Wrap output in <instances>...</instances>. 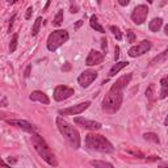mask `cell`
<instances>
[{
	"instance_id": "6da1fadb",
	"label": "cell",
	"mask_w": 168,
	"mask_h": 168,
	"mask_svg": "<svg viewBox=\"0 0 168 168\" xmlns=\"http://www.w3.org/2000/svg\"><path fill=\"white\" fill-rule=\"evenodd\" d=\"M55 122H57V126H58V130L60 131V134L63 135V138L66 139V142L70 144L72 148H75V150L80 148L82 138H80L78 129H76L75 126H72L70 122H67L62 117H57Z\"/></svg>"
},
{
	"instance_id": "7a4b0ae2",
	"label": "cell",
	"mask_w": 168,
	"mask_h": 168,
	"mask_svg": "<svg viewBox=\"0 0 168 168\" xmlns=\"http://www.w3.org/2000/svg\"><path fill=\"white\" fill-rule=\"evenodd\" d=\"M30 141H32V144H33L34 150H36L37 154L42 158V160H45V162H46L49 166H51V167L58 166V160H57L54 152L51 151V148L49 147L46 141L42 138L41 135H38L37 133H34V134H32Z\"/></svg>"
},
{
	"instance_id": "3957f363",
	"label": "cell",
	"mask_w": 168,
	"mask_h": 168,
	"mask_svg": "<svg viewBox=\"0 0 168 168\" xmlns=\"http://www.w3.org/2000/svg\"><path fill=\"white\" fill-rule=\"evenodd\" d=\"M122 101H124V91L110 87V89L108 91V93L105 95L104 100H102L101 108L105 113L114 114L120 110Z\"/></svg>"
},
{
	"instance_id": "277c9868",
	"label": "cell",
	"mask_w": 168,
	"mask_h": 168,
	"mask_svg": "<svg viewBox=\"0 0 168 168\" xmlns=\"http://www.w3.org/2000/svg\"><path fill=\"white\" fill-rule=\"evenodd\" d=\"M84 142H86V146L88 147L89 150H93V151H97V152H102V154H110V152L114 151L113 144L110 143L104 135H101V134H95V133H91V134L86 135Z\"/></svg>"
},
{
	"instance_id": "5b68a950",
	"label": "cell",
	"mask_w": 168,
	"mask_h": 168,
	"mask_svg": "<svg viewBox=\"0 0 168 168\" xmlns=\"http://www.w3.org/2000/svg\"><path fill=\"white\" fill-rule=\"evenodd\" d=\"M70 38V34H68L67 30L64 29H58V30H54L49 34L47 37V41H46V47L49 51H57L58 49L62 46L63 44H66Z\"/></svg>"
},
{
	"instance_id": "8992f818",
	"label": "cell",
	"mask_w": 168,
	"mask_h": 168,
	"mask_svg": "<svg viewBox=\"0 0 168 168\" xmlns=\"http://www.w3.org/2000/svg\"><path fill=\"white\" fill-rule=\"evenodd\" d=\"M148 16V7L146 4H138L131 12V21L135 25H142Z\"/></svg>"
},
{
	"instance_id": "52a82bcc",
	"label": "cell",
	"mask_w": 168,
	"mask_h": 168,
	"mask_svg": "<svg viewBox=\"0 0 168 168\" xmlns=\"http://www.w3.org/2000/svg\"><path fill=\"white\" fill-rule=\"evenodd\" d=\"M152 47V44L148 40H143L141 41L138 45H135V46H131L129 49L128 54L130 58H137V57H141L143 54H146L147 51H150Z\"/></svg>"
},
{
	"instance_id": "ba28073f",
	"label": "cell",
	"mask_w": 168,
	"mask_h": 168,
	"mask_svg": "<svg viewBox=\"0 0 168 168\" xmlns=\"http://www.w3.org/2000/svg\"><path fill=\"white\" fill-rule=\"evenodd\" d=\"M91 105V101H84V102H80L78 105H74V106H70V108H64V109H59L58 113L60 116H76V114H80L83 113L84 110H87Z\"/></svg>"
},
{
	"instance_id": "9c48e42d",
	"label": "cell",
	"mask_w": 168,
	"mask_h": 168,
	"mask_svg": "<svg viewBox=\"0 0 168 168\" xmlns=\"http://www.w3.org/2000/svg\"><path fill=\"white\" fill-rule=\"evenodd\" d=\"M99 74L95 70H86L83 71L82 74L79 75L78 78V83L80 87H83V88H87V87H89L91 84H92L95 80L97 79Z\"/></svg>"
},
{
	"instance_id": "30bf717a",
	"label": "cell",
	"mask_w": 168,
	"mask_h": 168,
	"mask_svg": "<svg viewBox=\"0 0 168 168\" xmlns=\"http://www.w3.org/2000/svg\"><path fill=\"white\" fill-rule=\"evenodd\" d=\"M74 93H75V91H74V88H71V87L58 86V87H55L53 96H54L55 101H64V100H67V99H70Z\"/></svg>"
},
{
	"instance_id": "8fae6325",
	"label": "cell",
	"mask_w": 168,
	"mask_h": 168,
	"mask_svg": "<svg viewBox=\"0 0 168 168\" xmlns=\"http://www.w3.org/2000/svg\"><path fill=\"white\" fill-rule=\"evenodd\" d=\"M7 124L11 126H15L17 129H21L25 133H30V134H34L37 131V128L33 126L30 122L25 121V120H7Z\"/></svg>"
},
{
	"instance_id": "7c38bea8",
	"label": "cell",
	"mask_w": 168,
	"mask_h": 168,
	"mask_svg": "<svg viewBox=\"0 0 168 168\" xmlns=\"http://www.w3.org/2000/svg\"><path fill=\"white\" fill-rule=\"evenodd\" d=\"M74 122L76 125L82 126L83 129L86 130H100L101 129V124L97 121H92V120H87V118H83V117H76Z\"/></svg>"
},
{
	"instance_id": "4fadbf2b",
	"label": "cell",
	"mask_w": 168,
	"mask_h": 168,
	"mask_svg": "<svg viewBox=\"0 0 168 168\" xmlns=\"http://www.w3.org/2000/svg\"><path fill=\"white\" fill-rule=\"evenodd\" d=\"M104 57H105L104 53H101V51H99V50H95V49H93V50L89 51L88 57H87L86 64H87V66H97V64L102 63Z\"/></svg>"
},
{
	"instance_id": "5bb4252c",
	"label": "cell",
	"mask_w": 168,
	"mask_h": 168,
	"mask_svg": "<svg viewBox=\"0 0 168 168\" xmlns=\"http://www.w3.org/2000/svg\"><path fill=\"white\" fill-rule=\"evenodd\" d=\"M29 99L32 101H37V102H41V104L44 105H49L50 104V99L45 92H42V91H33L32 93H30Z\"/></svg>"
},
{
	"instance_id": "9a60e30c",
	"label": "cell",
	"mask_w": 168,
	"mask_h": 168,
	"mask_svg": "<svg viewBox=\"0 0 168 168\" xmlns=\"http://www.w3.org/2000/svg\"><path fill=\"white\" fill-rule=\"evenodd\" d=\"M131 79H133V74H131V72H130V74H125V75H122L121 78H118L116 82H114V84H113L112 87H114V88H117V89L124 91L126 87H128V84H130Z\"/></svg>"
},
{
	"instance_id": "2e32d148",
	"label": "cell",
	"mask_w": 168,
	"mask_h": 168,
	"mask_svg": "<svg viewBox=\"0 0 168 168\" xmlns=\"http://www.w3.org/2000/svg\"><path fill=\"white\" fill-rule=\"evenodd\" d=\"M163 26V18L162 17H155L152 18V20L148 22V29L151 30V32H159L160 28Z\"/></svg>"
},
{
	"instance_id": "e0dca14e",
	"label": "cell",
	"mask_w": 168,
	"mask_h": 168,
	"mask_svg": "<svg viewBox=\"0 0 168 168\" xmlns=\"http://www.w3.org/2000/svg\"><path fill=\"white\" fill-rule=\"evenodd\" d=\"M128 66H129V62H126V60H125V62H117V63L114 64V66L109 70V78H113L114 75L118 74V72H120L121 70H124V68L128 67Z\"/></svg>"
},
{
	"instance_id": "ac0fdd59",
	"label": "cell",
	"mask_w": 168,
	"mask_h": 168,
	"mask_svg": "<svg viewBox=\"0 0 168 168\" xmlns=\"http://www.w3.org/2000/svg\"><path fill=\"white\" fill-rule=\"evenodd\" d=\"M89 25H91V28L95 29L96 32H99V33H105V29L102 28V25L100 24V22H99L96 15L91 16V18H89Z\"/></svg>"
},
{
	"instance_id": "d6986e66",
	"label": "cell",
	"mask_w": 168,
	"mask_h": 168,
	"mask_svg": "<svg viewBox=\"0 0 168 168\" xmlns=\"http://www.w3.org/2000/svg\"><path fill=\"white\" fill-rule=\"evenodd\" d=\"M160 86H162V88H160L159 99H166L167 95H168V78L167 76L162 78V80H160Z\"/></svg>"
},
{
	"instance_id": "ffe728a7",
	"label": "cell",
	"mask_w": 168,
	"mask_h": 168,
	"mask_svg": "<svg viewBox=\"0 0 168 168\" xmlns=\"http://www.w3.org/2000/svg\"><path fill=\"white\" fill-rule=\"evenodd\" d=\"M168 58V50L166 49L164 51H162L159 55H156L154 59L150 62V66H155V64H158V63H162V62H166Z\"/></svg>"
},
{
	"instance_id": "44dd1931",
	"label": "cell",
	"mask_w": 168,
	"mask_h": 168,
	"mask_svg": "<svg viewBox=\"0 0 168 168\" xmlns=\"http://www.w3.org/2000/svg\"><path fill=\"white\" fill-rule=\"evenodd\" d=\"M89 164L95 168H114V166L109 162H104V160H91Z\"/></svg>"
},
{
	"instance_id": "7402d4cb",
	"label": "cell",
	"mask_w": 168,
	"mask_h": 168,
	"mask_svg": "<svg viewBox=\"0 0 168 168\" xmlns=\"http://www.w3.org/2000/svg\"><path fill=\"white\" fill-rule=\"evenodd\" d=\"M146 97H147V100L150 101V104H154V101H155V84L154 83H151L150 86L147 87V89H146Z\"/></svg>"
},
{
	"instance_id": "603a6c76",
	"label": "cell",
	"mask_w": 168,
	"mask_h": 168,
	"mask_svg": "<svg viewBox=\"0 0 168 168\" xmlns=\"http://www.w3.org/2000/svg\"><path fill=\"white\" fill-rule=\"evenodd\" d=\"M143 138L148 141V142H154V143H160V139H159V137L158 134H155V133H144L143 134Z\"/></svg>"
},
{
	"instance_id": "cb8c5ba5",
	"label": "cell",
	"mask_w": 168,
	"mask_h": 168,
	"mask_svg": "<svg viewBox=\"0 0 168 168\" xmlns=\"http://www.w3.org/2000/svg\"><path fill=\"white\" fill-rule=\"evenodd\" d=\"M63 18H64V13H63L62 9H59L58 12H57V15H55L54 20H53V25H54V26H59L60 24H62Z\"/></svg>"
},
{
	"instance_id": "d4e9b609",
	"label": "cell",
	"mask_w": 168,
	"mask_h": 168,
	"mask_svg": "<svg viewBox=\"0 0 168 168\" xmlns=\"http://www.w3.org/2000/svg\"><path fill=\"white\" fill-rule=\"evenodd\" d=\"M41 22H42V17H37V18H36V21H34L33 28H32V36H33V37H36L37 34H38V32H40Z\"/></svg>"
},
{
	"instance_id": "484cf974",
	"label": "cell",
	"mask_w": 168,
	"mask_h": 168,
	"mask_svg": "<svg viewBox=\"0 0 168 168\" xmlns=\"http://www.w3.org/2000/svg\"><path fill=\"white\" fill-rule=\"evenodd\" d=\"M17 42H18V34L15 33L12 36V40H11V44H9V53H15L17 49Z\"/></svg>"
},
{
	"instance_id": "4316f807",
	"label": "cell",
	"mask_w": 168,
	"mask_h": 168,
	"mask_svg": "<svg viewBox=\"0 0 168 168\" xmlns=\"http://www.w3.org/2000/svg\"><path fill=\"white\" fill-rule=\"evenodd\" d=\"M110 32L113 33V36L116 37V40L117 41H121L122 40V32L120 30V28H118L117 25H110Z\"/></svg>"
},
{
	"instance_id": "83f0119b",
	"label": "cell",
	"mask_w": 168,
	"mask_h": 168,
	"mask_svg": "<svg viewBox=\"0 0 168 168\" xmlns=\"http://www.w3.org/2000/svg\"><path fill=\"white\" fill-rule=\"evenodd\" d=\"M125 152H126V154H129V155L135 156V158H139V159H143L144 158L143 152L139 151V150H137V148H128V150H125Z\"/></svg>"
},
{
	"instance_id": "f1b7e54d",
	"label": "cell",
	"mask_w": 168,
	"mask_h": 168,
	"mask_svg": "<svg viewBox=\"0 0 168 168\" xmlns=\"http://www.w3.org/2000/svg\"><path fill=\"white\" fill-rule=\"evenodd\" d=\"M126 37H128V42H129V44H133V42L135 41V34L130 29L126 30Z\"/></svg>"
},
{
	"instance_id": "f546056e",
	"label": "cell",
	"mask_w": 168,
	"mask_h": 168,
	"mask_svg": "<svg viewBox=\"0 0 168 168\" xmlns=\"http://www.w3.org/2000/svg\"><path fill=\"white\" fill-rule=\"evenodd\" d=\"M16 17H17V15L15 13V15H12V17H11V20H9V25H8V32H9V33L12 32V28H13V22H15V20H16Z\"/></svg>"
},
{
	"instance_id": "4dcf8cb0",
	"label": "cell",
	"mask_w": 168,
	"mask_h": 168,
	"mask_svg": "<svg viewBox=\"0 0 168 168\" xmlns=\"http://www.w3.org/2000/svg\"><path fill=\"white\" fill-rule=\"evenodd\" d=\"M101 47H102L104 54H106V49H108V41H106V38H102L101 40Z\"/></svg>"
},
{
	"instance_id": "1f68e13d",
	"label": "cell",
	"mask_w": 168,
	"mask_h": 168,
	"mask_svg": "<svg viewBox=\"0 0 168 168\" xmlns=\"http://www.w3.org/2000/svg\"><path fill=\"white\" fill-rule=\"evenodd\" d=\"M33 11H34V9H33V7H29V8L26 9V13H25V18H26V20H29V18L32 17Z\"/></svg>"
},
{
	"instance_id": "d6a6232c",
	"label": "cell",
	"mask_w": 168,
	"mask_h": 168,
	"mask_svg": "<svg viewBox=\"0 0 168 168\" xmlns=\"http://www.w3.org/2000/svg\"><path fill=\"white\" fill-rule=\"evenodd\" d=\"M30 71H32V64H28L24 71V78H29L30 76Z\"/></svg>"
},
{
	"instance_id": "836d02e7",
	"label": "cell",
	"mask_w": 168,
	"mask_h": 168,
	"mask_svg": "<svg viewBox=\"0 0 168 168\" xmlns=\"http://www.w3.org/2000/svg\"><path fill=\"white\" fill-rule=\"evenodd\" d=\"M70 70H71V63H70V62H66V63H64L63 66H62V71H63V72H68Z\"/></svg>"
},
{
	"instance_id": "e575fe53",
	"label": "cell",
	"mask_w": 168,
	"mask_h": 168,
	"mask_svg": "<svg viewBox=\"0 0 168 168\" xmlns=\"http://www.w3.org/2000/svg\"><path fill=\"white\" fill-rule=\"evenodd\" d=\"M147 162H159L160 160V156H156V155H152V156H148L146 158Z\"/></svg>"
},
{
	"instance_id": "d590c367",
	"label": "cell",
	"mask_w": 168,
	"mask_h": 168,
	"mask_svg": "<svg viewBox=\"0 0 168 168\" xmlns=\"http://www.w3.org/2000/svg\"><path fill=\"white\" fill-rule=\"evenodd\" d=\"M70 12H71V13H78V12H79L78 5H76V4H71V7H70Z\"/></svg>"
},
{
	"instance_id": "8d00e7d4",
	"label": "cell",
	"mask_w": 168,
	"mask_h": 168,
	"mask_svg": "<svg viewBox=\"0 0 168 168\" xmlns=\"http://www.w3.org/2000/svg\"><path fill=\"white\" fill-rule=\"evenodd\" d=\"M114 60H118V58H120V46H116V49H114Z\"/></svg>"
},
{
	"instance_id": "74e56055",
	"label": "cell",
	"mask_w": 168,
	"mask_h": 168,
	"mask_svg": "<svg viewBox=\"0 0 168 168\" xmlns=\"http://www.w3.org/2000/svg\"><path fill=\"white\" fill-rule=\"evenodd\" d=\"M129 3H130L129 0H118V4L122 5V7H126V5L129 4Z\"/></svg>"
},
{
	"instance_id": "f35d334b",
	"label": "cell",
	"mask_w": 168,
	"mask_h": 168,
	"mask_svg": "<svg viewBox=\"0 0 168 168\" xmlns=\"http://www.w3.org/2000/svg\"><path fill=\"white\" fill-rule=\"evenodd\" d=\"M0 167H2V168H11V166H8L7 163L3 162V159H2V158H0Z\"/></svg>"
},
{
	"instance_id": "ab89813d",
	"label": "cell",
	"mask_w": 168,
	"mask_h": 168,
	"mask_svg": "<svg viewBox=\"0 0 168 168\" xmlns=\"http://www.w3.org/2000/svg\"><path fill=\"white\" fill-rule=\"evenodd\" d=\"M7 117H8V114H7L5 112H2V110H0V120H7Z\"/></svg>"
},
{
	"instance_id": "60d3db41",
	"label": "cell",
	"mask_w": 168,
	"mask_h": 168,
	"mask_svg": "<svg viewBox=\"0 0 168 168\" xmlns=\"http://www.w3.org/2000/svg\"><path fill=\"white\" fill-rule=\"evenodd\" d=\"M83 20H78V21H76V24H75V29H79L80 28V26H82L83 25Z\"/></svg>"
},
{
	"instance_id": "b9f144b4",
	"label": "cell",
	"mask_w": 168,
	"mask_h": 168,
	"mask_svg": "<svg viewBox=\"0 0 168 168\" xmlns=\"http://www.w3.org/2000/svg\"><path fill=\"white\" fill-rule=\"evenodd\" d=\"M0 105H2V106H7V99H5V97L3 99V101L0 102Z\"/></svg>"
},
{
	"instance_id": "7bdbcfd3",
	"label": "cell",
	"mask_w": 168,
	"mask_h": 168,
	"mask_svg": "<svg viewBox=\"0 0 168 168\" xmlns=\"http://www.w3.org/2000/svg\"><path fill=\"white\" fill-rule=\"evenodd\" d=\"M49 5H50V2H47L46 4H45V8H44V11H46V9L49 8Z\"/></svg>"
},
{
	"instance_id": "ee69618b",
	"label": "cell",
	"mask_w": 168,
	"mask_h": 168,
	"mask_svg": "<svg viewBox=\"0 0 168 168\" xmlns=\"http://www.w3.org/2000/svg\"><path fill=\"white\" fill-rule=\"evenodd\" d=\"M164 33H166L167 36H168V25H166V26H164Z\"/></svg>"
}]
</instances>
